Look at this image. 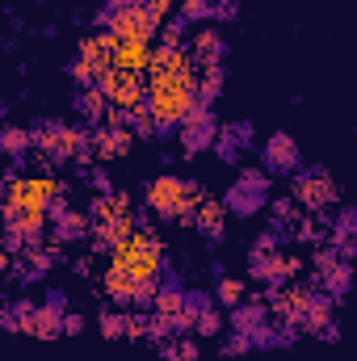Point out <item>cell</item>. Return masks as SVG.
<instances>
[{"label":"cell","mask_w":357,"mask_h":361,"mask_svg":"<svg viewBox=\"0 0 357 361\" xmlns=\"http://www.w3.org/2000/svg\"><path fill=\"white\" fill-rule=\"evenodd\" d=\"M261 160H265L269 177H286V173H294V169H298V143H294V135L273 130V135L265 139V147H261Z\"/></svg>","instance_id":"8fae6325"},{"label":"cell","mask_w":357,"mask_h":361,"mask_svg":"<svg viewBox=\"0 0 357 361\" xmlns=\"http://www.w3.org/2000/svg\"><path fill=\"white\" fill-rule=\"evenodd\" d=\"M214 298H219L227 311H231V307H240V302H244V281H240V277H219Z\"/></svg>","instance_id":"83f0119b"},{"label":"cell","mask_w":357,"mask_h":361,"mask_svg":"<svg viewBox=\"0 0 357 361\" xmlns=\"http://www.w3.org/2000/svg\"><path fill=\"white\" fill-rule=\"evenodd\" d=\"M265 311H269L265 302H240V307H231V324H236V332H244V336H257V332L269 324Z\"/></svg>","instance_id":"44dd1931"},{"label":"cell","mask_w":357,"mask_h":361,"mask_svg":"<svg viewBox=\"0 0 357 361\" xmlns=\"http://www.w3.org/2000/svg\"><path fill=\"white\" fill-rule=\"evenodd\" d=\"M189 55H193L198 72H202V68H223V34L210 30V25L193 30V34H189Z\"/></svg>","instance_id":"e0dca14e"},{"label":"cell","mask_w":357,"mask_h":361,"mask_svg":"<svg viewBox=\"0 0 357 361\" xmlns=\"http://www.w3.org/2000/svg\"><path fill=\"white\" fill-rule=\"evenodd\" d=\"M0 147H4V156H8L13 164H21V156L34 152V130H25V126H4V130H0Z\"/></svg>","instance_id":"603a6c76"},{"label":"cell","mask_w":357,"mask_h":361,"mask_svg":"<svg viewBox=\"0 0 357 361\" xmlns=\"http://www.w3.org/2000/svg\"><path fill=\"white\" fill-rule=\"evenodd\" d=\"M193 227L210 240V244H223V227H227V202L219 197H206L198 210H193Z\"/></svg>","instance_id":"ac0fdd59"},{"label":"cell","mask_w":357,"mask_h":361,"mask_svg":"<svg viewBox=\"0 0 357 361\" xmlns=\"http://www.w3.org/2000/svg\"><path fill=\"white\" fill-rule=\"evenodd\" d=\"M177 17H185V21H206V17H214V0H177Z\"/></svg>","instance_id":"4dcf8cb0"},{"label":"cell","mask_w":357,"mask_h":361,"mask_svg":"<svg viewBox=\"0 0 357 361\" xmlns=\"http://www.w3.org/2000/svg\"><path fill=\"white\" fill-rule=\"evenodd\" d=\"M223 92V68H202L198 72V101L202 105H214Z\"/></svg>","instance_id":"484cf974"},{"label":"cell","mask_w":357,"mask_h":361,"mask_svg":"<svg viewBox=\"0 0 357 361\" xmlns=\"http://www.w3.org/2000/svg\"><path fill=\"white\" fill-rule=\"evenodd\" d=\"M311 298H315L311 286H277V290L269 294V311H273L277 324H286L290 332H298V328H303V315H307V307H311Z\"/></svg>","instance_id":"ba28073f"},{"label":"cell","mask_w":357,"mask_h":361,"mask_svg":"<svg viewBox=\"0 0 357 361\" xmlns=\"http://www.w3.org/2000/svg\"><path fill=\"white\" fill-rule=\"evenodd\" d=\"M109 109H114V105H109V97L101 92V85H97V89H80L76 92V114H80L89 126H105Z\"/></svg>","instance_id":"ffe728a7"},{"label":"cell","mask_w":357,"mask_h":361,"mask_svg":"<svg viewBox=\"0 0 357 361\" xmlns=\"http://www.w3.org/2000/svg\"><path fill=\"white\" fill-rule=\"evenodd\" d=\"M269 219H273L277 227H290V223L298 219V202H294V197H273V202H269Z\"/></svg>","instance_id":"f546056e"},{"label":"cell","mask_w":357,"mask_h":361,"mask_svg":"<svg viewBox=\"0 0 357 361\" xmlns=\"http://www.w3.org/2000/svg\"><path fill=\"white\" fill-rule=\"evenodd\" d=\"M248 273L257 277V281H265V286H286L294 273H303V257H294V252H286V248H273V252H257L253 248V257H248Z\"/></svg>","instance_id":"5b68a950"},{"label":"cell","mask_w":357,"mask_h":361,"mask_svg":"<svg viewBox=\"0 0 357 361\" xmlns=\"http://www.w3.org/2000/svg\"><path fill=\"white\" fill-rule=\"evenodd\" d=\"M253 349V336H244V332H236L227 345H223V357H236V353H248Z\"/></svg>","instance_id":"836d02e7"},{"label":"cell","mask_w":357,"mask_h":361,"mask_svg":"<svg viewBox=\"0 0 357 361\" xmlns=\"http://www.w3.org/2000/svg\"><path fill=\"white\" fill-rule=\"evenodd\" d=\"M131 4H152V0H131Z\"/></svg>","instance_id":"f35d334b"},{"label":"cell","mask_w":357,"mask_h":361,"mask_svg":"<svg viewBox=\"0 0 357 361\" xmlns=\"http://www.w3.org/2000/svg\"><path fill=\"white\" fill-rule=\"evenodd\" d=\"M147 336H152V315H143V311H131L126 341H147Z\"/></svg>","instance_id":"d6a6232c"},{"label":"cell","mask_w":357,"mask_h":361,"mask_svg":"<svg viewBox=\"0 0 357 361\" xmlns=\"http://www.w3.org/2000/svg\"><path fill=\"white\" fill-rule=\"evenodd\" d=\"M219 332H223V315H219L214 307H206V311L198 315V328H193V336H202V341H206V336H219Z\"/></svg>","instance_id":"1f68e13d"},{"label":"cell","mask_w":357,"mask_h":361,"mask_svg":"<svg viewBox=\"0 0 357 361\" xmlns=\"http://www.w3.org/2000/svg\"><path fill=\"white\" fill-rule=\"evenodd\" d=\"M114 51H118V34L101 30V34H89V38L80 42V55H76V59H85L89 68H97L101 80H105V72H114Z\"/></svg>","instance_id":"2e32d148"},{"label":"cell","mask_w":357,"mask_h":361,"mask_svg":"<svg viewBox=\"0 0 357 361\" xmlns=\"http://www.w3.org/2000/svg\"><path fill=\"white\" fill-rule=\"evenodd\" d=\"M185 302H189V294H185L181 286L169 281V286H160V294H156V307H152V311H156V315H164V319H177L181 311H185Z\"/></svg>","instance_id":"cb8c5ba5"},{"label":"cell","mask_w":357,"mask_h":361,"mask_svg":"<svg viewBox=\"0 0 357 361\" xmlns=\"http://www.w3.org/2000/svg\"><path fill=\"white\" fill-rule=\"evenodd\" d=\"M97 21H105V30L118 34V38H152V34L164 30V21L147 4H122L114 13H97Z\"/></svg>","instance_id":"277c9868"},{"label":"cell","mask_w":357,"mask_h":361,"mask_svg":"<svg viewBox=\"0 0 357 361\" xmlns=\"http://www.w3.org/2000/svg\"><path fill=\"white\" fill-rule=\"evenodd\" d=\"M160 47H164V51H189L185 17H173V21H164V30H160Z\"/></svg>","instance_id":"4316f807"},{"label":"cell","mask_w":357,"mask_h":361,"mask_svg":"<svg viewBox=\"0 0 357 361\" xmlns=\"http://www.w3.org/2000/svg\"><path fill=\"white\" fill-rule=\"evenodd\" d=\"M206 197H210V193H206L198 180L173 177V173L156 177L147 185V193H143V202H147V210H152L156 219H164V223H185V227H193V210H198Z\"/></svg>","instance_id":"6da1fadb"},{"label":"cell","mask_w":357,"mask_h":361,"mask_svg":"<svg viewBox=\"0 0 357 361\" xmlns=\"http://www.w3.org/2000/svg\"><path fill=\"white\" fill-rule=\"evenodd\" d=\"M63 332H68V307H63V294H51L47 302L34 307L30 336H38V341H59Z\"/></svg>","instance_id":"7c38bea8"},{"label":"cell","mask_w":357,"mask_h":361,"mask_svg":"<svg viewBox=\"0 0 357 361\" xmlns=\"http://www.w3.org/2000/svg\"><path fill=\"white\" fill-rule=\"evenodd\" d=\"M290 197H294L303 210L324 214V210L337 206L341 189H337V180H332L328 169H307V173H294V180H290Z\"/></svg>","instance_id":"3957f363"},{"label":"cell","mask_w":357,"mask_h":361,"mask_svg":"<svg viewBox=\"0 0 357 361\" xmlns=\"http://www.w3.org/2000/svg\"><path fill=\"white\" fill-rule=\"evenodd\" d=\"M126 328H131V311H122V307L101 311V336H105V341H122Z\"/></svg>","instance_id":"d4e9b609"},{"label":"cell","mask_w":357,"mask_h":361,"mask_svg":"<svg viewBox=\"0 0 357 361\" xmlns=\"http://www.w3.org/2000/svg\"><path fill=\"white\" fill-rule=\"evenodd\" d=\"M131 126H135V135H139V139H156V135H164V126L156 122V114H152L147 105H143V109H135Z\"/></svg>","instance_id":"f1b7e54d"},{"label":"cell","mask_w":357,"mask_h":361,"mask_svg":"<svg viewBox=\"0 0 357 361\" xmlns=\"http://www.w3.org/2000/svg\"><path fill=\"white\" fill-rule=\"evenodd\" d=\"M89 185L97 193H114V185H109V173L105 169H89Z\"/></svg>","instance_id":"e575fe53"},{"label":"cell","mask_w":357,"mask_h":361,"mask_svg":"<svg viewBox=\"0 0 357 361\" xmlns=\"http://www.w3.org/2000/svg\"><path fill=\"white\" fill-rule=\"evenodd\" d=\"M34 152L55 160V164H68V126L63 122H38L34 126Z\"/></svg>","instance_id":"9a60e30c"},{"label":"cell","mask_w":357,"mask_h":361,"mask_svg":"<svg viewBox=\"0 0 357 361\" xmlns=\"http://www.w3.org/2000/svg\"><path fill=\"white\" fill-rule=\"evenodd\" d=\"M248 139H253V126H248V122H240V126H223L214 147H219V156L231 164V160H240V152H244V143H248Z\"/></svg>","instance_id":"7402d4cb"},{"label":"cell","mask_w":357,"mask_h":361,"mask_svg":"<svg viewBox=\"0 0 357 361\" xmlns=\"http://www.w3.org/2000/svg\"><path fill=\"white\" fill-rule=\"evenodd\" d=\"M219 118L210 114V105H202L198 101V109L181 122V130H177V139H181V147H185V156H198V152H206V147H214L219 143Z\"/></svg>","instance_id":"52a82bcc"},{"label":"cell","mask_w":357,"mask_h":361,"mask_svg":"<svg viewBox=\"0 0 357 361\" xmlns=\"http://www.w3.org/2000/svg\"><path fill=\"white\" fill-rule=\"evenodd\" d=\"M332 324H337V298H332V294H315L311 307H307V315H303V328H298V332L324 336Z\"/></svg>","instance_id":"d6986e66"},{"label":"cell","mask_w":357,"mask_h":361,"mask_svg":"<svg viewBox=\"0 0 357 361\" xmlns=\"http://www.w3.org/2000/svg\"><path fill=\"white\" fill-rule=\"evenodd\" d=\"M214 17L231 21V17H236V0H214Z\"/></svg>","instance_id":"d590c367"},{"label":"cell","mask_w":357,"mask_h":361,"mask_svg":"<svg viewBox=\"0 0 357 361\" xmlns=\"http://www.w3.org/2000/svg\"><path fill=\"white\" fill-rule=\"evenodd\" d=\"M72 273H76V277H92V257H80V261H72Z\"/></svg>","instance_id":"8d00e7d4"},{"label":"cell","mask_w":357,"mask_h":361,"mask_svg":"<svg viewBox=\"0 0 357 361\" xmlns=\"http://www.w3.org/2000/svg\"><path fill=\"white\" fill-rule=\"evenodd\" d=\"M109 265L147 286H164V244L152 227H139L131 240H122L118 248H109Z\"/></svg>","instance_id":"7a4b0ae2"},{"label":"cell","mask_w":357,"mask_h":361,"mask_svg":"<svg viewBox=\"0 0 357 361\" xmlns=\"http://www.w3.org/2000/svg\"><path fill=\"white\" fill-rule=\"evenodd\" d=\"M89 235H92L89 210H85V214L72 210L68 197L51 202V240H55V244H80V240H89Z\"/></svg>","instance_id":"9c48e42d"},{"label":"cell","mask_w":357,"mask_h":361,"mask_svg":"<svg viewBox=\"0 0 357 361\" xmlns=\"http://www.w3.org/2000/svg\"><path fill=\"white\" fill-rule=\"evenodd\" d=\"M152 59H156V47H152V38H118V51H114V68H118V72L147 76Z\"/></svg>","instance_id":"5bb4252c"},{"label":"cell","mask_w":357,"mask_h":361,"mask_svg":"<svg viewBox=\"0 0 357 361\" xmlns=\"http://www.w3.org/2000/svg\"><path fill=\"white\" fill-rule=\"evenodd\" d=\"M265 202H269V173H261V169L244 173L227 193V210H236V214H257Z\"/></svg>","instance_id":"30bf717a"},{"label":"cell","mask_w":357,"mask_h":361,"mask_svg":"<svg viewBox=\"0 0 357 361\" xmlns=\"http://www.w3.org/2000/svg\"><path fill=\"white\" fill-rule=\"evenodd\" d=\"M135 126H92V152H97V160L101 164H109V160H122L131 147H135Z\"/></svg>","instance_id":"4fadbf2b"},{"label":"cell","mask_w":357,"mask_h":361,"mask_svg":"<svg viewBox=\"0 0 357 361\" xmlns=\"http://www.w3.org/2000/svg\"><path fill=\"white\" fill-rule=\"evenodd\" d=\"M101 92L109 97V105L114 109H126V114H135V109H143L147 105V76H135V72H105V80H101Z\"/></svg>","instance_id":"8992f818"},{"label":"cell","mask_w":357,"mask_h":361,"mask_svg":"<svg viewBox=\"0 0 357 361\" xmlns=\"http://www.w3.org/2000/svg\"><path fill=\"white\" fill-rule=\"evenodd\" d=\"M76 332H85V319L80 315H68V336H76Z\"/></svg>","instance_id":"74e56055"}]
</instances>
